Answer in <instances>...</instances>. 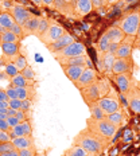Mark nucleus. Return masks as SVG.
Wrapping results in <instances>:
<instances>
[{
  "mask_svg": "<svg viewBox=\"0 0 140 156\" xmlns=\"http://www.w3.org/2000/svg\"><path fill=\"white\" fill-rule=\"evenodd\" d=\"M73 144L85 149L89 156H99L108 149L110 140L96 135L85 126L73 137Z\"/></svg>",
  "mask_w": 140,
  "mask_h": 156,
  "instance_id": "obj_1",
  "label": "nucleus"
},
{
  "mask_svg": "<svg viewBox=\"0 0 140 156\" xmlns=\"http://www.w3.org/2000/svg\"><path fill=\"white\" fill-rule=\"evenodd\" d=\"M85 126L93 133L101 136L104 139H108L110 141L116 136V133L119 132V128H116L113 124L108 122L105 119H92V117H89L86 120Z\"/></svg>",
  "mask_w": 140,
  "mask_h": 156,
  "instance_id": "obj_2",
  "label": "nucleus"
},
{
  "mask_svg": "<svg viewBox=\"0 0 140 156\" xmlns=\"http://www.w3.org/2000/svg\"><path fill=\"white\" fill-rule=\"evenodd\" d=\"M140 24V12L138 8H135L133 11L128 12L120 19L116 23V26L124 32L125 37H136V32H138Z\"/></svg>",
  "mask_w": 140,
  "mask_h": 156,
  "instance_id": "obj_3",
  "label": "nucleus"
},
{
  "mask_svg": "<svg viewBox=\"0 0 140 156\" xmlns=\"http://www.w3.org/2000/svg\"><path fill=\"white\" fill-rule=\"evenodd\" d=\"M65 28L62 26H59L57 22L54 20H48V26L47 28L42 32L41 35L38 37V39L45 44V46H48V44L54 43L57 39H59L62 35L65 34Z\"/></svg>",
  "mask_w": 140,
  "mask_h": 156,
  "instance_id": "obj_4",
  "label": "nucleus"
},
{
  "mask_svg": "<svg viewBox=\"0 0 140 156\" xmlns=\"http://www.w3.org/2000/svg\"><path fill=\"white\" fill-rule=\"evenodd\" d=\"M97 105L102 109V112L105 115H109V113H115L117 110L121 109V104L119 101V97H117V93L110 87V90L105 94L104 97L97 101Z\"/></svg>",
  "mask_w": 140,
  "mask_h": 156,
  "instance_id": "obj_5",
  "label": "nucleus"
},
{
  "mask_svg": "<svg viewBox=\"0 0 140 156\" xmlns=\"http://www.w3.org/2000/svg\"><path fill=\"white\" fill-rule=\"evenodd\" d=\"M82 54H86V48L84 46V43L81 42H73L70 43L69 46L61 48L59 51L53 54L54 59H58V58H70V57H77V55H82Z\"/></svg>",
  "mask_w": 140,
  "mask_h": 156,
  "instance_id": "obj_6",
  "label": "nucleus"
},
{
  "mask_svg": "<svg viewBox=\"0 0 140 156\" xmlns=\"http://www.w3.org/2000/svg\"><path fill=\"white\" fill-rule=\"evenodd\" d=\"M125 98L127 106L136 115H140V89L136 85V81H133L132 86L125 94H123Z\"/></svg>",
  "mask_w": 140,
  "mask_h": 156,
  "instance_id": "obj_7",
  "label": "nucleus"
},
{
  "mask_svg": "<svg viewBox=\"0 0 140 156\" xmlns=\"http://www.w3.org/2000/svg\"><path fill=\"white\" fill-rule=\"evenodd\" d=\"M97 80H99L97 71L94 70L93 67H86V69L82 71V74L80 76V78L74 82V86H76L78 90H81V89H84V87L94 83Z\"/></svg>",
  "mask_w": 140,
  "mask_h": 156,
  "instance_id": "obj_8",
  "label": "nucleus"
},
{
  "mask_svg": "<svg viewBox=\"0 0 140 156\" xmlns=\"http://www.w3.org/2000/svg\"><path fill=\"white\" fill-rule=\"evenodd\" d=\"M0 47L3 53L2 62L4 63L14 62L16 57L20 54V43H0Z\"/></svg>",
  "mask_w": 140,
  "mask_h": 156,
  "instance_id": "obj_9",
  "label": "nucleus"
},
{
  "mask_svg": "<svg viewBox=\"0 0 140 156\" xmlns=\"http://www.w3.org/2000/svg\"><path fill=\"white\" fill-rule=\"evenodd\" d=\"M112 80L115 82V85L121 94H125L129 90V87L132 86L133 80L131 73H123V74H113Z\"/></svg>",
  "mask_w": 140,
  "mask_h": 156,
  "instance_id": "obj_10",
  "label": "nucleus"
},
{
  "mask_svg": "<svg viewBox=\"0 0 140 156\" xmlns=\"http://www.w3.org/2000/svg\"><path fill=\"white\" fill-rule=\"evenodd\" d=\"M8 12L12 15L15 23H18V24H20V26H23L26 22H27L28 19L31 18V16H34V14L28 11L26 7H23V5H18V4L11 5V8H9Z\"/></svg>",
  "mask_w": 140,
  "mask_h": 156,
  "instance_id": "obj_11",
  "label": "nucleus"
},
{
  "mask_svg": "<svg viewBox=\"0 0 140 156\" xmlns=\"http://www.w3.org/2000/svg\"><path fill=\"white\" fill-rule=\"evenodd\" d=\"M81 96H82L84 101H85L86 105H89V104H93V102H97L100 98H101V96H100V89H99V85H97V81L92 85L84 87V89L80 90Z\"/></svg>",
  "mask_w": 140,
  "mask_h": 156,
  "instance_id": "obj_12",
  "label": "nucleus"
},
{
  "mask_svg": "<svg viewBox=\"0 0 140 156\" xmlns=\"http://www.w3.org/2000/svg\"><path fill=\"white\" fill-rule=\"evenodd\" d=\"M133 69L132 57L129 58H116L112 66V76L113 74H123V73H131Z\"/></svg>",
  "mask_w": 140,
  "mask_h": 156,
  "instance_id": "obj_13",
  "label": "nucleus"
},
{
  "mask_svg": "<svg viewBox=\"0 0 140 156\" xmlns=\"http://www.w3.org/2000/svg\"><path fill=\"white\" fill-rule=\"evenodd\" d=\"M61 66H86V67H92L89 59H88L86 54L82 55H77V57H70V58H58L55 59Z\"/></svg>",
  "mask_w": 140,
  "mask_h": 156,
  "instance_id": "obj_14",
  "label": "nucleus"
},
{
  "mask_svg": "<svg viewBox=\"0 0 140 156\" xmlns=\"http://www.w3.org/2000/svg\"><path fill=\"white\" fill-rule=\"evenodd\" d=\"M76 41H77V39L74 38V35H71L70 32L65 31V34H63L59 39H57L54 43L48 44V46H46V47H47V50L50 51L51 54H54V53H57V51H59L61 48L69 46L70 43H73V42H76Z\"/></svg>",
  "mask_w": 140,
  "mask_h": 156,
  "instance_id": "obj_15",
  "label": "nucleus"
},
{
  "mask_svg": "<svg viewBox=\"0 0 140 156\" xmlns=\"http://www.w3.org/2000/svg\"><path fill=\"white\" fill-rule=\"evenodd\" d=\"M133 42H135V38L133 37H125L123 39V42L119 43V47H117L115 57L116 58H129L132 54V48H133Z\"/></svg>",
  "mask_w": 140,
  "mask_h": 156,
  "instance_id": "obj_16",
  "label": "nucleus"
},
{
  "mask_svg": "<svg viewBox=\"0 0 140 156\" xmlns=\"http://www.w3.org/2000/svg\"><path fill=\"white\" fill-rule=\"evenodd\" d=\"M93 11L92 0H76L74 3V12L80 16H85Z\"/></svg>",
  "mask_w": 140,
  "mask_h": 156,
  "instance_id": "obj_17",
  "label": "nucleus"
},
{
  "mask_svg": "<svg viewBox=\"0 0 140 156\" xmlns=\"http://www.w3.org/2000/svg\"><path fill=\"white\" fill-rule=\"evenodd\" d=\"M85 69L86 66H62V71L65 73V76L69 78V81L73 83L80 78V76Z\"/></svg>",
  "mask_w": 140,
  "mask_h": 156,
  "instance_id": "obj_18",
  "label": "nucleus"
},
{
  "mask_svg": "<svg viewBox=\"0 0 140 156\" xmlns=\"http://www.w3.org/2000/svg\"><path fill=\"white\" fill-rule=\"evenodd\" d=\"M12 145L18 149H24V148H30V147H35L34 143V137L32 136H20V137H15L11 140Z\"/></svg>",
  "mask_w": 140,
  "mask_h": 156,
  "instance_id": "obj_19",
  "label": "nucleus"
},
{
  "mask_svg": "<svg viewBox=\"0 0 140 156\" xmlns=\"http://www.w3.org/2000/svg\"><path fill=\"white\" fill-rule=\"evenodd\" d=\"M104 34L109 38L110 43H120V42H123V39L125 38L124 32L120 30L117 26H112V27H109L108 30L104 32Z\"/></svg>",
  "mask_w": 140,
  "mask_h": 156,
  "instance_id": "obj_20",
  "label": "nucleus"
},
{
  "mask_svg": "<svg viewBox=\"0 0 140 156\" xmlns=\"http://www.w3.org/2000/svg\"><path fill=\"white\" fill-rule=\"evenodd\" d=\"M38 23H39V18L38 16H31L26 23L22 26L24 31V35H38Z\"/></svg>",
  "mask_w": 140,
  "mask_h": 156,
  "instance_id": "obj_21",
  "label": "nucleus"
},
{
  "mask_svg": "<svg viewBox=\"0 0 140 156\" xmlns=\"http://www.w3.org/2000/svg\"><path fill=\"white\" fill-rule=\"evenodd\" d=\"M9 83H11V86H14V87H24V86L34 85L35 81L27 80V78L23 77V74H22V73H18L16 76L11 77V80H9Z\"/></svg>",
  "mask_w": 140,
  "mask_h": 156,
  "instance_id": "obj_22",
  "label": "nucleus"
},
{
  "mask_svg": "<svg viewBox=\"0 0 140 156\" xmlns=\"http://www.w3.org/2000/svg\"><path fill=\"white\" fill-rule=\"evenodd\" d=\"M104 119H105L108 122H110V124H113L116 128H119V129H120V126L124 124V116H123L121 109L117 110V112H115V113H109V115H106Z\"/></svg>",
  "mask_w": 140,
  "mask_h": 156,
  "instance_id": "obj_23",
  "label": "nucleus"
},
{
  "mask_svg": "<svg viewBox=\"0 0 140 156\" xmlns=\"http://www.w3.org/2000/svg\"><path fill=\"white\" fill-rule=\"evenodd\" d=\"M14 23L15 20L12 18V15L8 11H2V14H0V26H3L5 30H9Z\"/></svg>",
  "mask_w": 140,
  "mask_h": 156,
  "instance_id": "obj_24",
  "label": "nucleus"
},
{
  "mask_svg": "<svg viewBox=\"0 0 140 156\" xmlns=\"http://www.w3.org/2000/svg\"><path fill=\"white\" fill-rule=\"evenodd\" d=\"M22 39L18 38L14 32L7 30L4 34L0 35V43H20Z\"/></svg>",
  "mask_w": 140,
  "mask_h": 156,
  "instance_id": "obj_25",
  "label": "nucleus"
},
{
  "mask_svg": "<svg viewBox=\"0 0 140 156\" xmlns=\"http://www.w3.org/2000/svg\"><path fill=\"white\" fill-rule=\"evenodd\" d=\"M63 156H89V154H88L85 149H82L81 147H78V145L71 144L70 148H67L66 151H65Z\"/></svg>",
  "mask_w": 140,
  "mask_h": 156,
  "instance_id": "obj_26",
  "label": "nucleus"
},
{
  "mask_svg": "<svg viewBox=\"0 0 140 156\" xmlns=\"http://www.w3.org/2000/svg\"><path fill=\"white\" fill-rule=\"evenodd\" d=\"M89 108V112H90V117L92 119H104L106 115L102 112V109L97 105V102H93V104H89L88 105Z\"/></svg>",
  "mask_w": 140,
  "mask_h": 156,
  "instance_id": "obj_27",
  "label": "nucleus"
},
{
  "mask_svg": "<svg viewBox=\"0 0 140 156\" xmlns=\"http://www.w3.org/2000/svg\"><path fill=\"white\" fill-rule=\"evenodd\" d=\"M109 44H110V41H109V38L106 37L105 34H102V37L99 39V42H97V48H99L100 54H104V53H106V51H108V47H109Z\"/></svg>",
  "mask_w": 140,
  "mask_h": 156,
  "instance_id": "obj_28",
  "label": "nucleus"
},
{
  "mask_svg": "<svg viewBox=\"0 0 140 156\" xmlns=\"http://www.w3.org/2000/svg\"><path fill=\"white\" fill-rule=\"evenodd\" d=\"M9 136H11V139H15V137H20V136H24V129H23V124L22 122H19L18 125L12 126L11 129H9Z\"/></svg>",
  "mask_w": 140,
  "mask_h": 156,
  "instance_id": "obj_29",
  "label": "nucleus"
},
{
  "mask_svg": "<svg viewBox=\"0 0 140 156\" xmlns=\"http://www.w3.org/2000/svg\"><path fill=\"white\" fill-rule=\"evenodd\" d=\"M14 65H15V67H16V69H18L19 73H20V71L23 70L26 66H27V59H26V57H24V55L19 54L18 57H16V59L14 61Z\"/></svg>",
  "mask_w": 140,
  "mask_h": 156,
  "instance_id": "obj_30",
  "label": "nucleus"
},
{
  "mask_svg": "<svg viewBox=\"0 0 140 156\" xmlns=\"http://www.w3.org/2000/svg\"><path fill=\"white\" fill-rule=\"evenodd\" d=\"M20 73L23 74L24 78H27V80H30V81H35V80H37V74H35V71L32 70V67L28 66V65L20 71Z\"/></svg>",
  "mask_w": 140,
  "mask_h": 156,
  "instance_id": "obj_31",
  "label": "nucleus"
},
{
  "mask_svg": "<svg viewBox=\"0 0 140 156\" xmlns=\"http://www.w3.org/2000/svg\"><path fill=\"white\" fill-rule=\"evenodd\" d=\"M9 31L14 32L16 37L20 38L22 41H23L24 37H26V35H24V31H23V27H22L20 24H18V23H14V24H12V26H11V28H9Z\"/></svg>",
  "mask_w": 140,
  "mask_h": 156,
  "instance_id": "obj_32",
  "label": "nucleus"
},
{
  "mask_svg": "<svg viewBox=\"0 0 140 156\" xmlns=\"http://www.w3.org/2000/svg\"><path fill=\"white\" fill-rule=\"evenodd\" d=\"M4 73L7 74L8 77H14V76H16V74L19 73V71L15 67L14 62H9V63H5V71H4Z\"/></svg>",
  "mask_w": 140,
  "mask_h": 156,
  "instance_id": "obj_33",
  "label": "nucleus"
},
{
  "mask_svg": "<svg viewBox=\"0 0 140 156\" xmlns=\"http://www.w3.org/2000/svg\"><path fill=\"white\" fill-rule=\"evenodd\" d=\"M47 26H48V19H46V18H39V23H38V35H37V37H39V35H41L42 32L46 30Z\"/></svg>",
  "mask_w": 140,
  "mask_h": 156,
  "instance_id": "obj_34",
  "label": "nucleus"
},
{
  "mask_svg": "<svg viewBox=\"0 0 140 156\" xmlns=\"http://www.w3.org/2000/svg\"><path fill=\"white\" fill-rule=\"evenodd\" d=\"M15 117L19 120V122L26 121V120H30V110H28V112H24V110H16Z\"/></svg>",
  "mask_w": 140,
  "mask_h": 156,
  "instance_id": "obj_35",
  "label": "nucleus"
},
{
  "mask_svg": "<svg viewBox=\"0 0 140 156\" xmlns=\"http://www.w3.org/2000/svg\"><path fill=\"white\" fill-rule=\"evenodd\" d=\"M35 155H37V148L35 147L19 149V156H35Z\"/></svg>",
  "mask_w": 140,
  "mask_h": 156,
  "instance_id": "obj_36",
  "label": "nucleus"
},
{
  "mask_svg": "<svg viewBox=\"0 0 140 156\" xmlns=\"http://www.w3.org/2000/svg\"><path fill=\"white\" fill-rule=\"evenodd\" d=\"M14 148H15V147L12 145L11 141H8V143H0V155H2V154H5V152L11 151V149H14Z\"/></svg>",
  "mask_w": 140,
  "mask_h": 156,
  "instance_id": "obj_37",
  "label": "nucleus"
},
{
  "mask_svg": "<svg viewBox=\"0 0 140 156\" xmlns=\"http://www.w3.org/2000/svg\"><path fill=\"white\" fill-rule=\"evenodd\" d=\"M20 105H22V101L18 98H14V100H8V108H12L15 110H20Z\"/></svg>",
  "mask_w": 140,
  "mask_h": 156,
  "instance_id": "obj_38",
  "label": "nucleus"
},
{
  "mask_svg": "<svg viewBox=\"0 0 140 156\" xmlns=\"http://www.w3.org/2000/svg\"><path fill=\"white\" fill-rule=\"evenodd\" d=\"M5 93H7V96H8V100L18 98V97H16V87H14V86L9 85L7 89H5Z\"/></svg>",
  "mask_w": 140,
  "mask_h": 156,
  "instance_id": "obj_39",
  "label": "nucleus"
},
{
  "mask_svg": "<svg viewBox=\"0 0 140 156\" xmlns=\"http://www.w3.org/2000/svg\"><path fill=\"white\" fill-rule=\"evenodd\" d=\"M11 136H9L8 132H4V131H0V143H8L11 141Z\"/></svg>",
  "mask_w": 140,
  "mask_h": 156,
  "instance_id": "obj_40",
  "label": "nucleus"
},
{
  "mask_svg": "<svg viewBox=\"0 0 140 156\" xmlns=\"http://www.w3.org/2000/svg\"><path fill=\"white\" fill-rule=\"evenodd\" d=\"M31 105H32V101H30V100H23V101H22V105H20V110L28 112V110L31 109Z\"/></svg>",
  "mask_w": 140,
  "mask_h": 156,
  "instance_id": "obj_41",
  "label": "nucleus"
},
{
  "mask_svg": "<svg viewBox=\"0 0 140 156\" xmlns=\"http://www.w3.org/2000/svg\"><path fill=\"white\" fill-rule=\"evenodd\" d=\"M5 121L8 122L9 128H12V126H15V125H18V124H19V120L16 119L15 116H8V117H7V120H5Z\"/></svg>",
  "mask_w": 140,
  "mask_h": 156,
  "instance_id": "obj_42",
  "label": "nucleus"
},
{
  "mask_svg": "<svg viewBox=\"0 0 140 156\" xmlns=\"http://www.w3.org/2000/svg\"><path fill=\"white\" fill-rule=\"evenodd\" d=\"M9 125L5 120H0V131H4V132H9Z\"/></svg>",
  "mask_w": 140,
  "mask_h": 156,
  "instance_id": "obj_43",
  "label": "nucleus"
},
{
  "mask_svg": "<svg viewBox=\"0 0 140 156\" xmlns=\"http://www.w3.org/2000/svg\"><path fill=\"white\" fill-rule=\"evenodd\" d=\"M93 9H101L102 8V2L101 0H92Z\"/></svg>",
  "mask_w": 140,
  "mask_h": 156,
  "instance_id": "obj_44",
  "label": "nucleus"
},
{
  "mask_svg": "<svg viewBox=\"0 0 140 156\" xmlns=\"http://www.w3.org/2000/svg\"><path fill=\"white\" fill-rule=\"evenodd\" d=\"M0 156H19V151L16 148H14V149H11V151L5 152V154H2Z\"/></svg>",
  "mask_w": 140,
  "mask_h": 156,
  "instance_id": "obj_45",
  "label": "nucleus"
},
{
  "mask_svg": "<svg viewBox=\"0 0 140 156\" xmlns=\"http://www.w3.org/2000/svg\"><path fill=\"white\" fill-rule=\"evenodd\" d=\"M117 47H119V43H110V44H109V47H108V53H110V54L115 55L116 50H117Z\"/></svg>",
  "mask_w": 140,
  "mask_h": 156,
  "instance_id": "obj_46",
  "label": "nucleus"
},
{
  "mask_svg": "<svg viewBox=\"0 0 140 156\" xmlns=\"http://www.w3.org/2000/svg\"><path fill=\"white\" fill-rule=\"evenodd\" d=\"M135 47H139L140 44V24H139V28H138V32H136V37H135V42H133Z\"/></svg>",
  "mask_w": 140,
  "mask_h": 156,
  "instance_id": "obj_47",
  "label": "nucleus"
},
{
  "mask_svg": "<svg viewBox=\"0 0 140 156\" xmlns=\"http://www.w3.org/2000/svg\"><path fill=\"white\" fill-rule=\"evenodd\" d=\"M8 109V101H2L0 102V113H5Z\"/></svg>",
  "mask_w": 140,
  "mask_h": 156,
  "instance_id": "obj_48",
  "label": "nucleus"
},
{
  "mask_svg": "<svg viewBox=\"0 0 140 156\" xmlns=\"http://www.w3.org/2000/svg\"><path fill=\"white\" fill-rule=\"evenodd\" d=\"M2 101H8V96L7 93H5V90H0V102Z\"/></svg>",
  "mask_w": 140,
  "mask_h": 156,
  "instance_id": "obj_49",
  "label": "nucleus"
},
{
  "mask_svg": "<svg viewBox=\"0 0 140 156\" xmlns=\"http://www.w3.org/2000/svg\"><path fill=\"white\" fill-rule=\"evenodd\" d=\"M42 3H43L45 7H53L54 0H42Z\"/></svg>",
  "mask_w": 140,
  "mask_h": 156,
  "instance_id": "obj_50",
  "label": "nucleus"
},
{
  "mask_svg": "<svg viewBox=\"0 0 140 156\" xmlns=\"http://www.w3.org/2000/svg\"><path fill=\"white\" fill-rule=\"evenodd\" d=\"M5 113H7V116H15L16 115V110L12 109V108H8L7 110H5Z\"/></svg>",
  "mask_w": 140,
  "mask_h": 156,
  "instance_id": "obj_51",
  "label": "nucleus"
},
{
  "mask_svg": "<svg viewBox=\"0 0 140 156\" xmlns=\"http://www.w3.org/2000/svg\"><path fill=\"white\" fill-rule=\"evenodd\" d=\"M31 3H34L35 5H37V7H42V5H43V3H42V0H30Z\"/></svg>",
  "mask_w": 140,
  "mask_h": 156,
  "instance_id": "obj_52",
  "label": "nucleus"
},
{
  "mask_svg": "<svg viewBox=\"0 0 140 156\" xmlns=\"http://www.w3.org/2000/svg\"><path fill=\"white\" fill-rule=\"evenodd\" d=\"M119 0H106V5H112V4H115V3H117Z\"/></svg>",
  "mask_w": 140,
  "mask_h": 156,
  "instance_id": "obj_53",
  "label": "nucleus"
},
{
  "mask_svg": "<svg viewBox=\"0 0 140 156\" xmlns=\"http://www.w3.org/2000/svg\"><path fill=\"white\" fill-rule=\"evenodd\" d=\"M7 113H0V120H7Z\"/></svg>",
  "mask_w": 140,
  "mask_h": 156,
  "instance_id": "obj_54",
  "label": "nucleus"
},
{
  "mask_svg": "<svg viewBox=\"0 0 140 156\" xmlns=\"http://www.w3.org/2000/svg\"><path fill=\"white\" fill-rule=\"evenodd\" d=\"M5 31H7V30H5V28L3 27V26H0V35H2V34H4Z\"/></svg>",
  "mask_w": 140,
  "mask_h": 156,
  "instance_id": "obj_55",
  "label": "nucleus"
},
{
  "mask_svg": "<svg viewBox=\"0 0 140 156\" xmlns=\"http://www.w3.org/2000/svg\"><path fill=\"white\" fill-rule=\"evenodd\" d=\"M102 2V5H106V0H101Z\"/></svg>",
  "mask_w": 140,
  "mask_h": 156,
  "instance_id": "obj_56",
  "label": "nucleus"
},
{
  "mask_svg": "<svg viewBox=\"0 0 140 156\" xmlns=\"http://www.w3.org/2000/svg\"><path fill=\"white\" fill-rule=\"evenodd\" d=\"M136 85H138V87L140 89V82H136Z\"/></svg>",
  "mask_w": 140,
  "mask_h": 156,
  "instance_id": "obj_57",
  "label": "nucleus"
},
{
  "mask_svg": "<svg viewBox=\"0 0 140 156\" xmlns=\"http://www.w3.org/2000/svg\"><path fill=\"white\" fill-rule=\"evenodd\" d=\"M0 14H2V7H0Z\"/></svg>",
  "mask_w": 140,
  "mask_h": 156,
  "instance_id": "obj_58",
  "label": "nucleus"
},
{
  "mask_svg": "<svg viewBox=\"0 0 140 156\" xmlns=\"http://www.w3.org/2000/svg\"><path fill=\"white\" fill-rule=\"evenodd\" d=\"M138 9H139V12H140V7H138Z\"/></svg>",
  "mask_w": 140,
  "mask_h": 156,
  "instance_id": "obj_59",
  "label": "nucleus"
},
{
  "mask_svg": "<svg viewBox=\"0 0 140 156\" xmlns=\"http://www.w3.org/2000/svg\"><path fill=\"white\" fill-rule=\"evenodd\" d=\"M35 156H37V155H35ZM38 156H42V155H38Z\"/></svg>",
  "mask_w": 140,
  "mask_h": 156,
  "instance_id": "obj_60",
  "label": "nucleus"
},
{
  "mask_svg": "<svg viewBox=\"0 0 140 156\" xmlns=\"http://www.w3.org/2000/svg\"><path fill=\"white\" fill-rule=\"evenodd\" d=\"M0 90H2V87H0Z\"/></svg>",
  "mask_w": 140,
  "mask_h": 156,
  "instance_id": "obj_61",
  "label": "nucleus"
},
{
  "mask_svg": "<svg viewBox=\"0 0 140 156\" xmlns=\"http://www.w3.org/2000/svg\"><path fill=\"white\" fill-rule=\"evenodd\" d=\"M62 156H63V155H62Z\"/></svg>",
  "mask_w": 140,
  "mask_h": 156,
  "instance_id": "obj_62",
  "label": "nucleus"
}]
</instances>
